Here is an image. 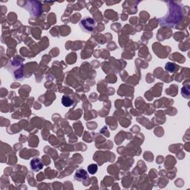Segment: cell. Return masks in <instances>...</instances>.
<instances>
[{
	"label": "cell",
	"mask_w": 190,
	"mask_h": 190,
	"mask_svg": "<svg viewBox=\"0 0 190 190\" xmlns=\"http://www.w3.org/2000/svg\"><path fill=\"white\" fill-rule=\"evenodd\" d=\"M80 27L85 33H91L96 27V22L91 17H85L80 23Z\"/></svg>",
	"instance_id": "cell-1"
},
{
	"label": "cell",
	"mask_w": 190,
	"mask_h": 190,
	"mask_svg": "<svg viewBox=\"0 0 190 190\" xmlns=\"http://www.w3.org/2000/svg\"><path fill=\"white\" fill-rule=\"evenodd\" d=\"M88 179V174L85 170L80 169L76 171L74 175V180L77 181H85Z\"/></svg>",
	"instance_id": "cell-2"
},
{
	"label": "cell",
	"mask_w": 190,
	"mask_h": 190,
	"mask_svg": "<svg viewBox=\"0 0 190 190\" xmlns=\"http://www.w3.org/2000/svg\"><path fill=\"white\" fill-rule=\"evenodd\" d=\"M31 168L33 172H38L43 168V163H42L40 159L33 158L31 161Z\"/></svg>",
	"instance_id": "cell-3"
},
{
	"label": "cell",
	"mask_w": 190,
	"mask_h": 190,
	"mask_svg": "<svg viewBox=\"0 0 190 190\" xmlns=\"http://www.w3.org/2000/svg\"><path fill=\"white\" fill-rule=\"evenodd\" d=\"M62 104L65 107H71L74 104V100L69 96L64 95L62 97Z\"/></svg>",
	"instance_id": "cell-4"
},
{
	"label": "cell",
	"mask_w": 190,
	"mask_h": 190,
	"mask_svg": "<svg viewBox=\"0 0 190 190\" xmlns=\"http://www.w3.org/2000/svg\"><path fill=\"white\" fill-rule=\"evenodd\" d=\"M165 69L169 73H173L176 69V65L173 63H167L165 65Z\"/></svg>",
	"instance_id": "cell-5"
},
{
	"label": "cell",
	"mask_w": 190,
	"mask_h": 190,
	"mask_svg": "<svg viewBox=\"0 0 190 190\" xmlns=\"http://www.w3.org/2000/svg\"><path fill=\"white\" fill-rule=\"evenodd\" d=\"M98 170V167L97 164H91L88 167V172L91 175H94L97 172Z\"/></svg>",
	"instance_id": "cell-6"
}]
</instances>
